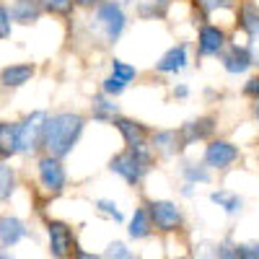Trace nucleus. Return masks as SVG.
<instances>
[{"label":"nucleus","mask_w":259,"mask_h":259,"mask_svg":"<svg viewBox=\"0 0 259 259\" xmlns=\"http://www.w3.org/2000/svg\"><path fill=\"white\" fill-rule=\"evenodd\" d=\"M239 26H241L246 34H251V31L259 29V8H256L254 3H244V6L239 8Z\"/></svg>","instance_id":"obj_21"},{"label":"nucleus","mask_w":259,"mask_h":259,"mask_svg":"<svg viewBox=\"0 0 259 259\" xmlns=\"http://www.w3.org/2000/svg\"><path fill=\"white\" fill-rule=\"evenodd\" d=\"M112 75L119 78L122 83H130L133 78H138V70L133 68V65L122 62V60H112Z\"/></svg>","instance_id":"obj_26"},{"label":"nucleus","mask_w":259,"mask_h":259,"mask_svg":"<svg viewBox=\"0 0 259 259\" xmlns=\"http://www.w3.org/2000/svg\"><path fill=\"white\" fill-rule=\"evenodd\" d=\"M34 75V65H8L0 73V83L8 85V89H18V85L29 83Z\"/></svg>","instance_id":"obj_16"},{"label":"nucleus","mask_w":259,"mask_h":259,"mask_svg":"<svg viewBox=\"0 0 259 259\" xmlns=\"http://www.w3.org/2000/svg\"><path fill=\"white\" fill-rule=\"evenodd\" d=\"M210 200H212L215 205H218V207H223L228 215L239 212V210H241V205H244L239 194H231V192H212V194H210Z\"/></svg>","instance_id":"obj_23"},{"label":"nucleus","mask_w":259,"mask_h":259,"mask_svg":"<svg viewBox=\"0 0 259 259\" xmlns=\"http://www.w3.org/2000/svg\"><path fill=\"white\" fill-rule=\"evenodd\" d=\"M244 96H249V99H259V75H254V78L244 85Z\"/></svg>","instance_id":"obj_34"},{"label":"nucleus","mask_w":259,"mask_h":259,"mask_svg":"<svg viewBox=\"0 0 259 259\" xmlns=\"http://www.w3.org/2000/svg\"><path fill=\"white\" fill-rule=\"evenodd\" d=\"M41 11L45 8H41L39 0H13L11 18L18 21V24H34V21H39Z\"/></svg>","instance_id":"obj_14"},{"label":"nucleus","mask_w":259,"mask_h":259,"mask_svg":"<svg viewBox=\"0 0 259 259\" xmlns=\"http://www.w3.org/2000/svg\"><path fill=\"white\" fill-rule=\"evenodd\" d=\"M239 161V148L228 140H212L207 148H205V163L210 168H228Z\"/></svg>","instance_id":"obj_8"},{"label":"nucleus","mask_w":259,"mask_h":259,"mask_svg":"<svg viewBox=\"0 0 259 259\" xmlns=\"http://www.w3.org/2000/svg\"><path fill=\"white\" fill-rule=\"evenodd\" d=\"M13 189H16V171L0 161V202L11 200Z\"/></svg>","instance_id":"obj_24"},{"label":"nucleus","mask_w":259,"mask_h":259,"mask_svg":"<svg viewBox=\"0 0 259 259\" xmlns=\"http://www.w3.org/2000/svg\"><path fill=\"white\" fill-rule=\"evenodd\" d=\"M11 36V11L6 6H0V39Z\"/></svg>","instance_id":"obj_31"},{"label":"nucleus","mask_w":259,"mask_h":259,"mask_svg":"<svg viewBox=\"0 0 259 259\" xmlns=\"http://www.w3.org/2000/svg\"><path fill=\"white\" fill-rule=\"evenodd\" d=\"M96 24L104 31V39L106 41H117L122 36V31H124L127 16H124V11H122L119 3H101L99 11H96Z\"/></svg>","instance_id":"obj_4"},{"label":"nucleus","mask_w":259,"mask_h":259,"mask_svg":"<svg viewBox=\"0 0 259 259\" xmlns=\"http://www.w3.org/2000/svg\"><path fill=\"white\" fill-rule=\"evenodd\" d=\"M29 228L24 226V221L13 218V215H6L0 218V244L3 246H16L21 239H26Z\"/></svg>","instance_id":"obj_12"},{"label":"nucleus","mask_w":259,"mask_h":259,"mask_svg":"<svg viewBox=\"0 0 259 259\" xmlns=\"http://www.w3.org/2000/svg\"><path fill=\"white\" fill-rule=\"evenodd\" d=\"M218 256H233V259H239V256H236V246L228 244V241L218 246Z\"/></svg>","instance_id":"obj_35"},{"label":"nucleus","mask_w":259,"mask_h":259,"mask_svg":"<svg viewBox=\"0 0 259 259\" xmlns=\"http://www.w3.org/2000/svg\"><path fill=\"white\" fill-rule=\"evenodd\" d=\"M189 91H187V85H177V89H174V96H179V99H184Z\"/></svg>","instance_id":"obj_36"},{"label":"nucleus","mask_w":259,"mask_h":259,"mask_svg":"<svg viewBox=\"0 0 259 259\" xmlns=\"http://www.w3.org/2000/svg\"><path fill=\"white\" fill-rule=\"evenodd\" d=\"M96 210L104 212V215H109V218H114V223H122V212L117 210V202H112V200H99V202H96Z\"/></svg>","instance_id":"obj_29"},{"label":"nucleus","mask_w":259,"mask_h":259,"mask_svg":"<svg viewBox=\"0 0 259 259\" xmlns=\"http://www.w3.org/2000/svg\"><path fill=\"white\" fill-rule=\"evenodd\" d=\"M80 133H83V117L75 112H60L55 117H47L45 133H41V148L50 156L65 158L78 143Z\"/></svg>","instance_id":"obj_1"},{"label":"nucleus","mask_w":259,"mask_h":259,"mask_svg":"<svg viewBox=\"0 0 259 259\" xmlns=\"http://www.w3.org/2000/svg\"><path fill=\"white\" fill-rule=\"evenodd\" d=\"M41 8L50 11V13H60V16H68L73 11V0H39Z\"/></svg>","instance_id":"obj_27"},{"label":"nucleus","mask_w":259,"mask_h":259,"mask_svg":"<svg viewBox=\"0 0 259 259\" xmlns=\"http://www.w3.org/2000/svg\"><path fill=\"white\" fill-rule=\"evenodd\" d=\"M168 0H138V13L143 18H163Z\"/></svg>","instance_id":"obj_22"},{"label":"nucleus","mask_w":259,"mask_h":259,"mask_svg":"<svg viewBox=\"0 0 259 259\" xmlns=\"http://www.w3.org/2000/svg\"><path fill=\"white\" fill-rule=\"evenodd\" d=\"M182 174H184V179L189 182V184H205V182H210V171L205 168V166H194V163H187L184 168H182Z\"/></svg>","instance_id":"obj_25"},{"label":"nucleus","mask_w":259,"mask_h":259,"mask_svg":"<svg viewBox=\"0 0 259 259\" xmlns=\"http://www.w3.org/2000/svg\"><path fill=\"white\" fill-rule=\"evenodd\" d=\"M251 65H254V60H251L249 47H239V45H233V47L223 55V68H226L231 75L246 73V70L251 68Z\"/></svg>","instance_id":"obj_11"},{"label":"nucleus","mask_w":259,"mask_h":259,"mask_svg":"<svg viewBox=\"0 0 259 259\" xmlns=\"http://www.w3.org/2000/svg\"><path fill=\"white\" fill-rule=\"evenodd\" d=\"M106 256H119V259H130V256H133V254H130L127 249H124V244H112L109 249H106Z\"/></svg>","instance_id":"obj_33"},{"label":"nucleus","mask_w":259,"mask_h":259,"mask_svg":"<svg viewBox=\"0 0 259 259\" xmlns=\"http://www.w3.org/2000/svg\"><path fill=\"white\" fill-rule=\"evenodd\" d=\"M124 85H127V83H122L119 78L109 75V78L104 80V94H106V96H119V94L124 91Z\"/></svg>","instance_id":"obj_30"},{"label":"nucleus","mask_w":259,"mask_h":259,"mask_svg":"<svg viewBox=\"0 0 259 259\" xmlns=\"http://www.w3.org/2000/svg\"><path fill=\"white\" fill-rule=\"evenodd\" d=\"M150 228H153V223H150L148 210L138 207L133 221H130V236H133V239H145V236H150Z\"/></svg>","instance_id":"obj_20"},{"label":"nucleus","mask_w":259,"mask_h":259,"mask_svg":"<svg viewBox=\"0 0 259 259\" xmlns=\"http://www.w3.org/2000/svg\"><path fill=\"white\" fill-rule=\"evenodd\" d=\"M150 150L148 148H127L124 153H119V156H114L112 158V171L114 174H119L127 184H140V179H143V174L148 171V166H150Z\"/></svg>","instance_id":"obj_2"},{"label":"nucleus","mask_w":259,"mask_h":259,"mask_svg":"<svg viewBox=\"0 0 259 259\" xmlns=\"http://www.w3.org/2000/svg\"><path fill=\"white\" fill-rule=\"evenodd\" d=\"M47 112H31L24 122H18V153H34L41 148V133H45Z\"/></svg>","instance_id":"obj_3"},{"label":"nucleus","mask_w":259,"mask_h":259,"mask_svg":"<svg viewBox=\"0 0 259 259\" xmlns=\"http://www.w3.org/2000/svg\"><path fill=\"white\" fill-rule=\"evenodd\" d=\"M148 215H150V223H153L158 231H163V233L177 231L184 223L182 210L174 202H168V200H153L148 205Z\"/></svg>","instance_id":"obj_5"},{"label":"nucleus","mask_w":259,"mask_h":259,"mask_svg":"<svg viewBox=\"0 0 259 259\" xmlns=\"http://www.w3.org/2000/svg\"><path fill=\"white\" fill-rule=\"evenodd\" d=\"M184 65H187V45H177L156 62V70L158 73H179V70H184Z\"/></svg>","instance_id":"obj_15"},{"label":"nucleus","mask_w":259,"mask_h":259,"mask_svg":"<svg viewBox=\"0 0 259 259\" xmlns=\"http://www.w3.org/2000/svg\"><path fill=\"white\" fill-rule=\"evenodd\" d=\"M91 112H94V119H99V122H114V117H119L117 114V104L106 99V94L94 96Z\"/></svg>","instance_id":"obj_19"},{"label":"nucleus","mask_w":259,"mask_h":259,"mask_svg":"<svg viewBox=\"0 0 259 259\" xmlns=\"http://www.w3.org/2000/svg\"><path fill=\"white\" fill-rule=\"evenodd\" d=\"M226 45V31L218 29V26H202L200 29V36H197V52L202 57H212L218 55Z\"/></svg>","instance_id":"obj_9"},{"label":"nucleus","mask_w":259,"mask_h":259,"mask_svg":"<svg viewBox=\"0 0 259 259\" xmlns=\"http://www.w3.org/2000/svg\"><path fill=\"white\" fill-rule=\"evenodd\" d=\"M18 153V124L0 122V158H11Z\"/></svg>","instance_id":"obj_17"},{"label":"nucleus","mask_w":259,"mask_h":259,"mask_svg":"<svg viewBox=\"0 0 259 259\" xmlns=\"http://www.w3.org/2000/svg\"><path fill=\"white\" fill-rule=\"evenodd\" d=\"M212 130H215V119H212V117H202V119H197V122H187V124L179 130V138H182L184 145H189V143H194V140L210 138Z\"/></svg>","instance_id":"obj_13"},{"label":"nucleus","mask_w":259,"mask_h":259,"mask_svg":"<svg viewBox=\"0 0 259 259\" xmlns=\"http://www.w3.org/2000/svg\"><path fill=\"white\" fill-rule=\"evenodd\" d=\"M153 148L158 150V153H163V156H174V153H179V150L184 148V143H182L179 133H174V130H163V133L153 135Z\"/></svg>","instance_id":"obj_18"},{"label":"nucleus","mask_w":259,"mask_h":259,"mask_svg":"<svg viewBox=\"0 0 259 259\" xmlns=\"http://www.w3.org/2000/svg\"><path fill=\"white\" fill-rule=\"evenodd\" d=\"M192 3H194V8H197V11H202L207 16V13L218 11V8H231L233 0H192Z\"/></svg>","instance_id":"obj_28"},{"label":"nucleus","mask_w":259,"mask_h":259,"mask_svg":"<svg viewBox=\"0 0 259 259\" xmlns=\"http://www.w3.org/2000/svg\"><path fill=\"white\" fill-rule=\"evenodd\" d=\"M114 124L119 130V135L124 138V145L127 148H145L148 143V130L135 122V119H124V117H114Z\"/></svg>","instance_id":"obj_10"},{"label":"nucleus","mask_w":259,"mask_h":259,"mask_svg":"<svg viewBox=\"0 0 259 259\" xmlns=\"http://www.w3.org/2000/svg\"><path fill=\"white\" fill-rule=\"evenodd\" d=\"M50 236V254L52 256H70L75 251V239H73V228L62 221H52L47 226Z\"/></svg>","instance_id":"obj_7"},{"label":"nucleus","mask_w":259,"mask_h":259,"mask_svg":"<svg viewBox=\"0 0 259 259\" xmlns=\"http://www.w3.org/2000/svg\"><path fill=\"white\" fill-rule=\"evenodd\" d=\"M256 101H259V99H256ZM256 117H259V106H256Z\"/></svg>","instance_id":"obj_38"},{"label":"nucleus","mask_w":259,"mask_h":259,"mask_svg":"<svg viewBox=\"0 0 259 259\" xmlns=\"http://www.w3.org/2000/svg\"><path fill=\"white\" fill-rule=\"evenodd\" d=\"M75 6H96V3H101V0H73Z\"/></svg>","instance_id":"obj_37"},{"label":"nucleus","mask_w":259,"mask_h":259,"mask_svg":"<svg viewBox=\"0 0 259 259\" xmlns=\"http://www.w3.org/2000/svg\"><path fill=\"white\" fill-rule=\"evenodd\" d=\"M39 182H41V187H45L47 192H52V194H57V192L65 189L68 177H65V168H62V163H60L57 156H50L47 153V156L39 158Z\"/></svg>","instance_id":"obj_6"},{"label":"nucleus","mask_w":259,"mask_h":259,"mask_svg":"<svg viewBox=\"0 0 259 259\" xmlns=\"http://www.w3.org/2000/svg\"><path fill=\"white\" fill-rule=\"evenodd\" d=\"M236 256H241V259H259V244H241V246H236Z\"/></svg>","instance_id":"obj_32"}]
</instances>
